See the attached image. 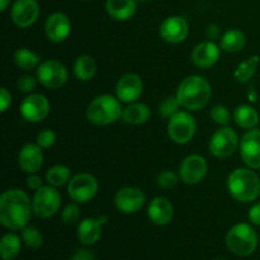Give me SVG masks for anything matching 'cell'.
Masks as SVG:
<instances>
[{"label":"cell","mask_w":260,"mask_h":260,"mask_svg":"<svg viewBox=\"0 0 260 260\" xmlns=\"http://www.w3.org/2000/svg\"><path fill=\"white\" fill-rule=\"evenodd\" d=\"M36 85H37V80L32 75H29V74H25V75L20 76L17 81V88L20 93H32L36 89Z\"/></svg>","instance_id":"38"},{"label":"cell","mask_w":260,"mask_h":260,"mask_svg":"<svg viewBox=\"0 0 260 260\" xmlns=\"http://www.w3.org/2000/svg\"><path fill=\"white\" fill-rule=\"evenodd\" d=\"M108 217L101 216L98 218H84L78 226V239L83 245L90 246L94 245L101 239L102 226L107 223Z\"/></svg>","instance_id":"20"},{"label":"cell","mask_w":260,"mask_h":260,"mask_svg":"<svg viewBox=\"0 0 260 260\" xmlns=\"http://www.w3.org/2000/svg\"><path fill=\"white\" fill-rule=\"evenodd\" d=\"M211 95V84L201 75H189L183 79L175 93L180 106L188 111H198L203 108L210 102Z\"/></svg>","instance_id":"2"},{"label":"cell","mask_w":260,"mask_h":260,"mask_svg":"<svg viewBox=\"0 0 260 260\" xmlns=\"http://www.w3.org/2000/svg\"><path fill=\"white\" fill-rule=\"evenodd\" d=\"M56 142V134L52 129H42V131L38 132L37 139H36V144L38 146H41L42 149H50L55 145Z\"/></svg>","instance_id":"37"},{"label":"cell","mask_w":260,"mask_h":260,"mask_svg":"<svg viewBox=\"0 0 260 260\" xmlns=\"http://www.w3.org/2000/svg\"><path fill=\"white\" fill-rule=\"evenodd\" d=\"M259 63H260V57L258 55L250 56L248 60L239 63L238 68H236L235 71H234V76H235V79L239 81V83H246V81H248L249 79H251V76L255 74Z\"/></svg>","instance_id":"31"},{"label":"cell","mask_w":260,"mask_h":260,"mask_svg":"<svg viewBox=\"0 0 260 260\" xmlns=\"http://www.w3.org/2000/svg\"><path fill=\"white\" fill-rule=\"evenodd\" d=\"M12 103V95H10L9 91L7 90V88L0 89V111L5 112L8 109V107Z\"/></svg>","instance_id":"41"},{"label":"cell","mask_w":260,"mask_h":260,"mask_svg":"<svg viewBox=\"0 0 260 260\" xmlns=\"http://www.w3.org/2000/svg\"><path fill=\"white\" fill-rule=\"evenodd\" d=\"M40 15V5L36 0H15L12 5L10 17L19 28H28L35 24Z\"/></svg>","instance_id":"14"},{"label":"cell","mask_w":260,"mask_h":260,"mask_svg":"<svg viewBox=\"0 0 260 260\" xmlns=\"http://www.w3.org/2000/svg\"><path fill=\"white\" fill-rule=\"evenodd\" d=\"M221 48L213 41L198 43L192 52V61L201 69H210L216 65L220 58Z\"/></svg>","instance_id":"19"},{"label":"cell","mask_w":260,"mask_h":260,"mask_svg":"<svg viewBox=\"0 0 260 260\" xmlns=\"http://www.w3.org/2000/svg\"><path fill=\"white\" fill-rule=\"evenodd\" d=\"M234 121L241 128L253 129L259 123V113L249 104H240L234 111Z\"/></svg>","instance_id":"25"},{"label":"cell","mask_w":260,"mask_h":260,"mask_svg":"<svg viewBox=\"0 0 260 260\" xmlns=\"http://www.w3.org/2000/svg\"><path fill=\"white\" fill-rule=\"evenodd\" d=\"M20 253V239L15 234H5L0 240V255L3 260H14Z\"/></svg>","instance_id":"28"},{"label":"cell","mask_w":260,"mask_h":260,"mask_svg":"<svg viewBox=\"0 0 260 260\" xmlns=\"http://www.w3.org/2000/svg\"><path fill=\"white\" fill-rule=\"evenodd\" d=\"M70 260H95V255L88 249H76Z\"/></svg>","instance_id":"39"},{"label":"cell","mask_w":260,"mask_h":260,"mask_svg":"<svg viewBox=\"0 0 260 260\" xmlns=\"http://www.w3.org/2000/svg\"><path fill=\"white\" fill-rule=\"evenodd\" d=\"M144 91L142 79L135 73H127L119 78L116 85L117 98L123 103H134Z\"/></svg>","instance_id":"16"},{"label":"cell","mask_w":260,"mask_h":260,"mask_svg":"<svg viewBox=\"0 0 260 260\" xmlns=\"http://www.w3.org/2000/svg\"><path fill=\"white\" fill-rule=\"evenodd\" d=\"M179 175L174 173L173 170H162L159 175H157L156 183L161 189H173L175 185L179 182Z\"/></svg>","instance_id":"35"},{"label":"cell","mask_w":260,"mask_h":260,"mask_svg":"<svg viewBox=\"0 0 260 260\" xmlns=\"http://www.w3.org/2000/svg\"><path fill=\"white\" fill-rule=\"evenodd\" d=\"M208 170L207 161L197 154L189 155L182 161L179 167V177L185 184H197L206 177Z\"/></svg>","instance_id":"13"},{"label":"cell","mask_w":260,"mask_h":260,"mask_svg":"<svg viewBox=\"0 0 260 260\" xmlns=\"http://www.w3.org/2000/svg\"><path fill=\"white\" fill-rule=\"evenodd\" d=\"M216 260H225V259H216Z\"/></svg>","instance_id":"46"},{"label":"cell","mask_w":260,"mask_h":260,"mask_svg":"<svg viewBox=\"0 0 260 260\" xmlns=\"http://www.w3.org/2000/svg\"><path fill=\"white\" fill-rule=\"evenodd\" d=\"M249 220L253 225L260 226V202L251 206L250 211H249Z\"/></svg>","instance_id":"42"},{"label":"cell","mask_w":260,"mask_h":260,"mask_svg":"<svg viewBox=\"0 0 260 260\" xmlns=\"http://www.w3.org/2000/svg\"><path fill=\"white\" fill-rule=\"evenodd\" d=\"M229 250L238 256H249L256 250L258 234L249 223H236L226 235Z\"/></svg>","instance_id":"5"},{"label":"cell","mask_w":260,"mask_h":260,"mask_svg":"<svg viewBox=\"0 0 260 260\" xmlns=\"http://www.w3.org/2000/svg\"><path fill=\"white\" fill-rule=\"evenodd\" d=\"M96 62L90 55H81L74 62V75L81 81H89L95 76Z\"/></svg>","instance_id":"26"},{"label":"cell","mask_w":260,"mask_h":260,"mask_svg":"<svg viewBox=\"0 0 260 260\" xmlns=\"http://www.w3.org/2000/svg\"><path fill=\"white\" fill-rule=\"evenodd\" d=\"M32 213V201L24 190L9 189L0 196V223L5 229L23 230Z\"/></svg>","instance_id":"1"},{"label":"cell","mask_w":260,"mask_h":260,"mask_svg":"<svg viewBox=\"0 0 260 260\" xmlns=\"http://www.w3.org/2000/svg\"><path fill=\"white\" fill-rule=\"evenodd\" d=\"M61 218L66 225H75L80 218V207L76 203H70L62 210Z\"/></svg>","instance_id":"36"},{"label":"cell","mask_w":260,"mask_h":260,"mask_svg":"<svg viewBox=\"0 0 260 260\" xmlns=\"http://www.w3.org/2000/svg\"><path fill=\"white\" fill-rule=\"evenodd\" d=\"M123 109L118 98L103 94L94 98L86 108V118L95 126H108L122 117Z\"/></svg>","instance_id":"4"},{"label":"cell","mask_w":260,"mask_h":260,"mask_svg":"<svg viewBox=\"0 0 260 260\" xmlns=\"http://www.w3.org/2000/svg\"><path fill=\"white\" fill-rule=\"evenodd\" d=\"M98 180L89 173H79L74 175L68 184L69 196L78 203H85L93 200L98 193Z\"/></svg>","instance_id":"8"},{"label":"cell","mask_w":260,"mask_h":260,"mask_svg":"<svg viewBox=\"0 0 260 260\" xmlns=\"http://www.w3.org/2000/svg\"><path fill=\"white\" fill-rule=\"evenodd\" d=\"M180 103L178 101L177 96H168L164 101H161L159 106V113L160 116L165 117V118H170L172 116H174L177 112H179Z\"/></svg>","instance_id":"34"},{"label":"cell","mask_w":260,"mask_h":260,"mask_svg":"<svg viewBox=\"0 0 260 260\" xmlns=\"http://www.w3.org/2000/svg\"><path fill=\"white\" fill-rule=\"evenodd\" d=\"M50 113V102L42 94H29L20 103V114L25 121L37 123Z\"/></svg>","instance_id":"11"},{"label":"cell","mask_w":260,"mask_h":260,"mask_svg":"<svg viewBox=\"0 0 260 260\" xmlns=\"http://www.w3.org/2000/svg\"><path fill=\"white\" fill-rule=\"evenodd\" d=\"M147 216H149V220L155 225L165 226L173 220L174 207L168 198L156 197L150 202Z\"/></svg>","instance_id":"22"},{"label":"cell","mask_w":260,"mask_h":260,"mask_svg":"<svg viewBox=\"0 0 260 260\" xmlns=\"http://www.w3.org/2000/svg\"><path fill=\"white\" fill-rule=\"evenodd\" d=\"M71 172L66 165L58 164L53 165L48 169L47 174H46V180H47L48 185L52 187H62V185L69 184L71 179Z\"/></svg>","instance_id":"30"},{"label":"cell","mask_w":260,"mask_h":260,"mask_svg":"<svg viewBox=\"0 0 260 260\" xmlns=\"http://www.w3.org/2000/svg\"><path fill=\"white\" fill-rule=\"evenodd\" d=\"M150 116H151V111H150L149 106L145 103H139V102H134L129 106H127L123 109L122 113V119L126 123L129 124H139L145 123L149 121Z\"/></svg>","instance_id":"24"},{"label":"cell","mask_w":260,"mask_h":260,"mask_svg":"<svg viewBox=\"0 0 260 260\" xmlns=\"http://www.w3.org/2000/svg\"><path fill=\"white\" fill-rule=\"evenodd\" d=\"M207 37L210 38V41H213L220 37V27L217 24H211L207 28Z\"/></svg>","instance_id":"43"},{"label":"cell","mask_w":260,"mask_h":260,"mask_svg":"<svg viewBox=\"0 0 260 260\" xmlns=\"http://www.w3.org/2000/svg\"><path fill=\"white\" fill-rule=\"evenodd\" d=\"M61 206V194L52 185H43L36 190L32 200L33 215L38 218H48L55 215Z\"/></svg>","instance_id":"7"},{"label":"cell","mask_w":260,"mask_h":260,"mask_svg":"<svg viewBox=\"0 0 260 260\" xmlns=\"http://www.w3.org/2000/svg\"><path fill=\"white\" fill-rule=\"evenodd\" d=\"M246 45L245 33L240 29H229L223 33L220 40L221 50L226 52H239Z\"/></svg>","instance_id":"27"},{"label":"cell","mask_w":260,"mask_h":260,"mask_svg":"<svg viewBox=\"0 0 260 260\" xmlns=\"http://www.w3.org/2000/svg\"><path fill=\"white\" fill-rule=\"evenodd\" d=\"M22 240L29 249H40L43 244V235L36 226H25L22 230Z\"/></svg>","instance_id":"32"},{"label":"cell","mask_w":260,"mask_h":260,"mask_svg":"<svg viewBox=\"0 0 260 260\" xmlns=\"http://www.w3.org/2000/svg\"><path fill=\"white\" fill-rule=\"evenodd\" d=\"M239 144H240V140H239L238 134L230 127L222 126L211 136L208 149H210L211 155L218 159H223V157L231 156L236 151Z\"/></svg>","instance_id":"9"},{"label":"cell","mask_w":260,"mask_h":260,"mask_svg":"<svg viewBox=\"0 0 260 260\" xmlns=\"http://www.w3.org/2000/svg\"><path fill=\"white\" fill-rule=\"evenodd\" d=\"M68 69L57 60H46L37 68V80L48 89H58L68 80Z\"/></svg>","instance_id":"10"},{"label":"cell","mask_w":260,"mask_h":260,"mask_svg":"<svg viewBox=\"0 0 260 260\" xmlns=\"http://www.w3.org/2000/svg\"><path fill=\"white\" fill-rule=\"evenodd\" d=\"M9 4H10V0H0V10L4 12V10L9 7Z\"/></svg>","instance_id":"44"},{"label":"cell","mask_w":260,"mask_h":260,"mask_svg":"<svg viewBox=\"0 0 260 260\" xmlns=\"http://www.w3.org/2000/svg\"><path fill=\"white\" fill-rule=\"evenodd\" d=\"M210 117L215 123L220 124V126H226L230 122L231 113L229 108L223 104H216L211 108Z\"/></svg>","instance_id":"33"},{"label":"cell","mask_w":260,"mask_h":260,"mask_svg":"<svg viewBox=\"0 0 260 260\" xmlns=\"http://www.w3.org/2000/svg\"><path fill=\"white\" fill-rule=\"evenodd\" d=\"M228 189L239 202H253L260 194V177L254 170L238 168L229 175Z\"/></svg>","instance_id":"3"},{"label":"cell","mask_w":260,"mask_h":260,"mask_svg":"<svg viewBox=\"0 0 260 260\" xmlns=\"http://www.w3.org/2000/svg\"><path fill=\"white\" fill-rule=\"evenodd\" d=\"M71 30V23L68 15L62 12H55L50 14L45 23L46 36L52 42H62L68 38Z\"/></svg>","instance_id":"18"},{"label":"cell","mask_w":260,"mask_h":260,"mask_svg":"<svg viewBox=\"0 0 260 260\" xmlns=\"http://www.w3.org/2000/svg\"><path fill=\"white\" fill-rule=\"evenodd\" d=\"M189 33V25L185 18L180 15H172L162 20L160 24V36L167 42L177 45L183 42Z\"/></svg>","instance_id":"15"},{"label":"cell","mask_w":260,"mask_h":260,"mask_svg":"<svg viewBox=\"0 0 260 260\" xmlns=\"http://www.w3.org/2000/svg\"><path fill=\"white\" fill-rule=\"evenodd\" d=\"M27 187L36 192V190L40 189L41 187H43L42 178H41L40 175L36 174V173H32V174H29V177L27 178Z\"/></svg>","instance_id":"40"},{"label":"cell","mask_w":260,"mask_h":260,"mask_svg":"<svg viewBox=\"0 0 260 260\" xmlns=\"http://www.w3.org/2000/svg\"><path fill=\"white\" fill-rule=\"evenodd\" d=\"M42 147L37 144H25L18 154V164L23 172L32 174L41 169L43 162Z\"/></svg>","instance_id":"21"},{"label":"cell","mask_w":260,"mask_h":260,"mask_svg":"<svg viewBox=\"0 0 260 260\" xmlns=\"http://www.w3.org/2000/svg\"><path fill=\"white\" fill-rule=\"evenodd\" d=\"M197 123L192 114L179 111L172 116L168 122V135L175 144H188L194 137Z\"/></svg>","instance_id":"6"},{"label":"cell","mask_w":260,"mask_h":260,"mask_svg":"<svg viewBox=\"0 0 260 260\" xmlns=\"http://www.w3.org/2000/svg\"><path fill=\"white\" fill-rule=\"evenodd\" d=\"M145 201L144 192L136 187L121 188L114 196L116 207L123 213L139 212L144 207Z\"/></svg>","instance_id":"17"},{"label":"cell","mask_w":260,"mask_h":260,"mask_svg":"<svg viewBox=\"0 0 260 260\" xmlns=\"http://www.w3.org/2000/svg\"><path fill=\"white\" fill-rule=\"evenodd\" d=\"M240 155L243 161L251 169H260V129H248L241 136Z\"/></svg>","instance_id":"12"},{"label":"cell","mask_w":260,"mask_h":260,"mask_svg":"<svg viewBox=\"0 0 260 260\" xmlns=\"http://www.w3.org/2000/svg\"><path fill=\"white\" fill-rule=\"evenodd\" d=\"M137 10V0H107L106 12L116 20H128Z\"/></svg>","instance_id":"23"},{"label":"cell","mask_w":260,"mask_h":260,"mask_svg":"<svg viewBox=\"0 0 260 260\" xmlns=\"http://www.w3.org/2000/svg\"><path fill=\"white\" fill-rule=\"evenodd\" d=\"M137 2H140V3H147V2H150V0H137Z\"/></svg>","instance_id":"45"},{"label":"cell","mask_w":260,"mask_h":260,"mask_svg":"<svg viewBox=\"0 0 260 260\" xmlns=\"http://www.w3.org/2000/svg\"><path fill=\"white\" fill-rule=\"evenodd\" d=\"M14 62L22 70L30 71L40 66V56L29 48L20 47L14 52Z\"/></svg>","instance_id":"29"}]
</instances>
